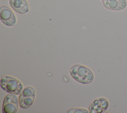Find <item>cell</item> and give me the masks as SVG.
Masks as SVG:
<instances>
[{
	"label": "cell",
	"instance_id": "6da1fadb",
	"mask_svg": "<svg viewBox=\"0 0 127 113\" xmlns=\"http://www.w3.org/2000/svg\"><path fill=\"white\" fill-rule=\"evenodd\" d=\"M70 74L74 80L82 84H89L94 79L92 72L86 67L79 64L73 65L70 70Z\"/></svg>",
	"mask_w": 127,
	"mask_h": 113
},
{
	"label": "cell",
	"instance_id": "7a4b0ae2",
	"mask_svg": "<svg viewBox=\"0 0 127 113\" xmlns=\"http://www.w3.org/2000/svg\"><path fill=\"white\" fill-rule=\"evenodd\" d=\"M1 88L6 92L15 94H20L23 90V87L21 83L17 79L8 76L3 77L0 81Z\"/></svg>",
	"mask_w": 127,
	"mask_h": 113
},
{
	"label": "cell",
	"instance_id": "3957f363",
	"mask_svg": "<svg viewBox=\"0 0 127 113\" xmlns=\"http://www.w3.org/2000/svg\"><path fill=\"white\" fill-rule=\"evenodd\" d=\"M35 91V89L31 86H27L24 88L19 97V104L21 108L27 109L33 104Z\"/></svg>",
	"mask_w": 127,
	"mask_h": 113
},
{
	"label": "cell",
	"instance_id": "277c9868",
	"mask_svg": "<svg viewBox=\"0 0 127 113\" xmlns=\"http://www.w3.org/2000/svg\"><path fill=\"white\" fill-rule=\"evenodd\" d=\"M14 95L10 94L6 95L4 97L2 107V112L3 113H17L19 100L17 97Z\"/></svg>",
	"mask_w": 127,
	"mask_h": 113
},
{
	"label": "cell",
	"instance_id": "5b68a950",
	"mask_svg": "<svg viewBox=\"0 0 127 113\" xmlns=\"http://www.w3.org/2000/svg\"><path fill=\"white\" fill-rule=\"evenodd\" d=\"M1 21L6 26H12L16 23V17L12 10L7 6H2L0 8Z\"/></svg>",
	"mask_w": 127,
	"mask_h": 113
},
{
	"label": "cell",
	"instance_id": "8992f818",
	"mask_svg": "<svg viewBox=\"0 0 127 113\" xmlns=\"http://www.w3.org/2000/svg\"><path fill=\"white\" fill-rule=\"evenodd\" d=\"M109 102L104 98H99L94 100L89 106L88 110L91 113H102L108 109Z\"/></svg>",
	"mask_w": 127,
	"mask_h": 113
},
{
	"label": "cell",
	"instance_id": "52a82bcc",
	"mask_svg": "<svg viewBox=\"0 0 127 113\" xmlns=\"http://www.w3.org/2000/svg\"><path fill=\"white\" fill-rule=\"evenodd\" d=\"M103 2L106 8L113 10H123L127 6L126 0H104Z\"/></svg>",
	"mask_w": 127,
	"mask_h": 113
},
{
	"label": "cell",
	"instance_id": "ba28073f",
	"mask_svg": "<svg viewBox=\"0 0 127 113\" xmlns=\"http://www.w3.org/2000/svg\"><path fill=\"white\" fill-rule=\"evenodd\" d=\"M9 4L19 13L24 14L29 11V5L26 0H9Z\"/></svg>",
	"mask_w": 127,
	"mask_h": 113
},
{
	"label": "cell",
	"instance_id": "9c48e42d",
	"mask_svg": "<svg viewBox=\"0 0 127 113\" xmlns=\"http://www.w3.org/2000/svg\"><path fill=\"white\" fill-rule=\"evenodd\" d=\"M67 113H88V111L82 109H72L69 110Z\"/></svg>",
	"mask_w": 127,
	"mask_h": 113
}]
</instances>
